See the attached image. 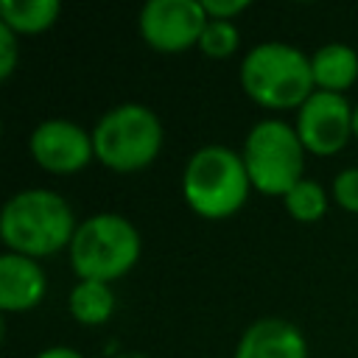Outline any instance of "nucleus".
I'll use <instances>...</instances> for the list:
<instances>
[{"instance_id": "obj_19", "label": "nucleus", "mask_w": 358, "mask_h": 358, "mask_svg": "<svg viewBox=\"0 0 358 358\" xmlns=\"http://www.w3.org/2000/svg\"><path fill=\"white\" fill-rule=\"evenodd\" d=\"M210 20H232L249 8V0H201Z\"/></svg>"}, {"instance_id": "obj_3", "label": "nucleus", "mask_w": 358, "mask_h": 358, "mask_svg": "<svg viewBox=\"0 0 358 358\" xmlns=\"http://www.w3.org/2000/svg\"><path fill=\"white\" fill-rule=\"evenodd\" d=\"M252 182L243 157L227 145H204L193 151L182 173V196L187 207L210 221L235 215L249 199Z\"/></svg>"}, {"instance_id": "obj_1", "label": "nucleus", "mask_w": 358, "mask_h": 358, "mask_svg": "<svg viewBox=\"0 0 358 358\" xmlns=\"http://www.w3.org/2000/svg\"><path fill=\"white\" fill-rule=\"evenodd\" d=\"M78 224L64 196L48 187H28L14 193L0 213V238L8 252L25 257H48L70 249Z\"/></svg>"}, {"instance_id": "obj_8", "label": "nucleus", "mask_w": 358, "mask_h": 358, "mask_svg": "<svg viewBox=\"0 0 358 358\" xmlns=\"http://www.w3.org/2000/svg\"><path fill=\"white\" fill-rule=\"evenodd\" d=\"M296 134L305 151L330 157L352 137V106L341 92L313 90V95L296 112Z\"/></svg>"}, {"instance_id": "obj_13", "label": "nucleus", "mask_w": 358, "mask_h": 358, "mask_svg": "<svg viewBox=\"0 0 358 358\" xmlns=\"http://www.w3.org/2000/svg\"><path fill=\"white\" fill-rule=\"evenodd\" d=\"M62 14L59 0H0V22L14 34H42Z\"/></svg>"}, {"instance_id": "obj_18", "label": "nucleus", "mask_w": 358, "mask_h": 358, "mask_svg": "<svg viewBox=\"0 0 358 358\" xmlns=\"http://www.w3.org/2000/svg\"><path fill=\"white\" fill-rule=\"evenodd\" d=\"M17 56H20L17 34L0 22V78H3V81L14 73V67H17Z\"/></svg>"}, {"instance_id": "obj_16", "label": "nucleus", "mask_w": 358, "mask_h": 358, "mask_svg": "<svg viewBox=\"0 0 358 358\" xmlns=\"http://www.w3.org/2000/svg\"><path fill=\"white\" fill-rule=\"evenodd\" d=\"M238 45H241V34L232 25V20H207L201 39H199L201 53H207L213 59H224V56H232L238 50Z\"/></svg>"}, {"instance_id": "obj_9", "label": "nucleus", "mask_w": 358, "mask_h": 358, "mask_svg": "<svg viewBox=\"0 0 358 358\" xmlns=\"http://www.w3.org/2000/svg\"><path fill=\"white\" fill-rule=\"evenodd\" d=\"M28 145L34 162L50 173H76L84 165H90V159L95 157L92 131L64 117L42 120L31 131Z\"/></svg>"}, {"instance_id": "obj_14", "label": "nucleus", "mask_w": 358, "mask_h": 358, "mask_svg": "<svg viewBox=\"0 0 358 358\" xmlns=\"http://www.w3.org/2000/svg\"><path fill=\"white\" fill-rule=\"evenodd\" d=\"M67 308L73 313L76 322L81 324H103L112 319L115 313V294L109 288V282H98V280H78L67 296Z\"/></svg>"}, {"instance_id": "obj_17", "label": "nucleus", "mask_w": 358, "mask_h": 358, "mask_svg": "<svg viewBox=\"0 0 358 358\" xmlns=\"http://www.w3.org/2000/svg\"><path fill=\"white\" fill-rule=\"evenodd\" d=\"M333 199L338 207L358 213V168H344L333 179Z\"/></svg>"}, {"instance_id": "obj_6", "label": "nucleus", "mask_w": 358, "mask_h": 358, "mask_svg": "<svg viewBox=\"0 0 358 358\" xmlns=\"http://www.w3.org/2000/svg\"><path fill=\"white\" fill-rule=\"evenodd\" d=\"M241 157L252 187L266 196H285L299 179H305V145L296 126L280 117L255 123L243 140Z\"/></svg>"}, {"instance_id": "obj_7", "label": "nucleus", "mask_w": 358, "mask_h": 358, "mask_svg": "<svg viewBox=\"0 0 358 358\" xmlns=\"http://www.w3.org/2000/svg\"><path fill=\"white\" fill-rule=\"evenodd\" d=\"M201 0H148L140 11V34L159 53H179L199 45L207 25Z\"/></svg>"}, {"instance_id": "obj_10", "label": "nucleus", "mask_w": 358, "mask_h": 358, "mask_svg": "<svg viewBox=\"0 0 358 358\" xmlns=\"http://www.w3.org/2000/svg\"><path fill=\"white\" fill-rule=\"evenodd\" d=\"M235 358H308V341L288 319L266 316L241 333Z\"/></svg>"}, {"instance_id": "obj_11", "label": "nucleus", "mask_w": 358, "mask_h": 358, "mask_svg": "<svg viewBox=\"0 0 358 358\" xmlns=\"http://www.w3.org/2000/svg\"><path fill=\"white\" fill-rule=\"evenodd\" d=\"M48 291V277L34 257L3 252L0 255V308L6 313L31 310Z\"/></svg>"}, {"instance_id": "obj_20", "label": "nucleus", "mask_w": 358, "mask_h": 358, "mask_svg": "<svg viewBox=\"0 0 358 358\" xmlns=\"http://www.w3.org/2000/svg\"><path fill=\"white\" fill-rule=\"evenodd\" d=\"M36 358H84V355L73 347H48L42 352H36Z\"/></svg>"}, {"instance_id": "obj_21", "label": "nucleus", "mask_w": 358, "mask_h": 358, "mask_svg": "<svg viewBox=\"0 0 358 358\" xmlns=\"http://www.w3.org/2000/svg\"><path fill=\"white\" fill-rule=\"evenodd\" d=\"M352 137H358V103L352 106Z\"/></svg>"}, {"instance_id": "obj_12", "label": "nucleus", "mask_w": 358, "mask_h": 358, "mask_svg": "<svg viewBox=\"0 0 358 358\" xmlns=\"http://www.w3.org/2000/svg\"><path fill=\"white\" fill-rule=\"evenodd\" d=\"M316 90L341 92L350 90L358 78V50L344 42H327L313 50L310 56Z\"/></svg>"}, {"instance_id": "obj_4", "label": "nucleus", "mask_w": 358, "mask_h": 358, "mask_svg": "<svg viewBox=\"0 0 358 358\" xmlns=\"http://www.w3.org/2000/svg\"><path fill=\"white\" fill-rule=\"evenodd\" d=\"M140 232L117 213H98L78 224L70 241V266L78 280L112 282L140 260Z\"/></svg>"}, {"instance_id": "obj_2", "label": "nucleus", "mask_w": 358, "mask_h": 358, "mask_svg": "<svg viewBox=\"0 0 358 358\" xmlns=\"http://www.w3.org/2000/svg\"><path fill=\"white\" fill-rule=\"evenodd\" d=\"M241 87L266 109L302 106L316 87L310 56L288 42H260L241 62Z\"/></svg>"}, {"instance_id": "obj_15", "label": "nucleus", "mask_w": 358, "mask_h": 358, "mask_svg": "<svg viewBox=\"0 0 358 358\" xmlns=\"http://www.w3.org/2000/svg\"><path fill=\"white\" fill-rule=\"evenodd\" d=\"M282 204L288 210V215L299 224H313L327 213V193L319 182L313 179H299L285 196Z\"/></svg>"}, {"instance_id": "obj_5", "label": "nucleus", "mask_w": 358, "mask_h": 358, "mask_svg": "<svg viewBox=\"0 0 358 358\" xmlns=\"http://www.w3.org/2000/svg\"><path fill=\"white\" fill-rule=\"evenodd\" d=\"M95 159L117 173L151 165L162 148V123L145 103H120L101 115L92 129Z\"/></svg>"}]
</instances>
